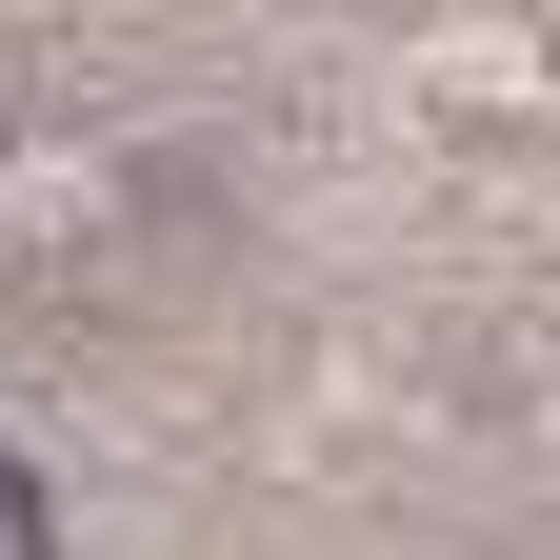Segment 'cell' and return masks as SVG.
I'll return each instance as SVG.
<instances>
[{"instance_id":"1","label":"cell","mask_w":560,"mask_h":560,"mask_svg":"<svg viewBox=\"0 0 560 560\" xmlns=\"http://www.w3.org/2000/svg\"><path fill=\"white\" fill-rule=\"evenodd\" d=\"M140 221V161H120V140L101 120H0V241H120Z\"/></svg>"},{"instance_id":"2","label":"cell","mask_w":560,"mask_h":560,"mask_svg":"<svg viewBox=\"0 0 560 560\" xmlns=\"http://www.w3.org/2000/svg\"><path fill=\"white\" fill-rule=\"evenodd\" d=\"M0 560H60V501H40V460L0 441Z\"/></svg>"}]
</instances>
